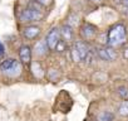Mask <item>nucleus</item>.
<instances>
[{"label":"nucleus","mask_w":128,"mask_h":121,"mask_svg":"<svg viewBox=\"0 0 128 121\" xmlns=\"http://www.w3.org/2000/svg\"><path fill=\"white\" fill-rule=\"evenodd\" d=\"M127 40V33L126 27L123 24H116L113 25L108 32V43L110 47H117L123 44Z\"/></svg>","instance_id":"obj_1"},{"label":"nucleus","mask_w":128,"mask_h":121,"mask_svg":"<svg viewBox=\"0 0 128 121\" xmlns=\"http://www.w3.org/2000/svg\"><path fill=\"white\" fill-rule=\"evenodd\" d=\"M118 95L123 98V100H128V88L122 86V87H118Z\"/></svg>","instance_id":"obj_15"},{"label":"nucleus","mask_w":128,"mask_h":121,"mask_svg":"<svg viewBox=\"0 0 128 121\" xmlns=\"http://www.w3.org/2000/svg\"><path fill=\"white\" fill-rule=\"evenodd\" d=\"M59 40H60V30L58 28H53L48 33V35L45 38V42L48 44V48L49 49H55V47L59 43Z\"/></svg>","instance_id":"obj_4"},{"label":"nucleus","mask_w":128,"mask_h":121,"mask_svg":"<svg viewBox=\"0 0 128 121\" xmlns=\"http://www.w3.org/2000/svg\"><path fill=\"white\" fill-rule=\"evenodd\" d=\"M42 4H39L36 0H33V2H30L29 3V8H32V9H35V10H39V12H42Z\"/></svg>","instance_id":"obj_19"},{"label":"nucleus","mask_w":128,"mask_h":121,"mask_svg":"<svg viewBox=\"0 0 128 121\" xmlns=\"http://www.w3.org/2000/svg\"><path fill=\"white\" fill-rule=\"evenodd\" d=\"M19 58L23 63H29L32 59V49L29 45H22L19 49Z\"/></svg>","instance_id":"obj_6"},{"label":"nucleus","mask_w":128,"mask_h":121,"mask_svg":"<svg viewBox=\"0 0 128 121\" xmlns=\"http://www.w3.org/2000/svg\"><path fill=\"white\" fill-rule=\"evenodd\" d=\"M118 111H119V113L122 116H128V101L122 102L120 106H119V108H118Z\"/></svg>","instance_id":"obj_14"},{"label":"nucleus","mask_w":128,"mask_h":121,"mask_svg":"<svg viewBox=\"0 0 128 121\" xmlns=\"http://www.w3.org/2000/svg\"><path fill=\"white\" fill-rule=\"evenodd\" d=\"M72 58H73V60L74 62H80L82 60V58H80V55H79V53H78V50L76 49V47H73L72 48Z\"/></svg>","instance_id":"obj_16"},{"label":"nucleus","mask_w":128,"mask_h":121,"mask_svg":"<svg viewBox=\"0 0 128 121\" xmlns=\"http://www.w3.org/2000/svg\"><path fill=\"white\" fill-rule=\"evenodd\" d=\"M78 23V17L77 15H74V14H72L70 17H69V20H68V25H70L72 28L76 25Z\"/></svg>","instance_id":"obj_20"},{"label":"nucleus","mask_w":128,"mask_h":121,"mask_svg":"<svg viewBox=\"0 0 128 121\" xmlns=\"http://www.w3.org/2000/svg\"><path fill=\"white\" fill-rule=\"evenodd\" d=\"M39 33H40V28L35 25H30L24 29V37L26 39H34L36 38V35H39Z\"/></svg>","instance_id":"obj_9"},{"label":"nucleus","mask_w":128,"mask_h":121,"mask_svg":"<svg viewBox=\"0 0 128 121\" xmlns=\"http://www.w3.org/2000/svg\"><path fill=\"white\" fill-rule=\"evenodd\" d=\"M66 45H67V42L64 40V39H60L59 43H58L56 47H55V50H58V52H63L64 49H66Z\"/></svg>","instance_id":"obj_17"},{"label":"nucleus","mask_w":128,"mask_h":121,"mask_svg":"<svg viewBox=\"0 0 128 121\" xmlns=\"http://www.w3.org/2000/svg\"><path fill=\"white\" fill-rule=\"evenodd\" d=\"M74 47H76V49L78 50V53H79L82 60H84V59L87 58V55L89 54V48L87 47V44H86L84 42H82V40H78V42L74 43Z\"/></svg>","instance_id":"obj_7"},{"label":"nucleus","mask_w":128,"mask_h":121,"mask_svg":"<svg viewBox=\"0 0 128 121\" xmlns=\"http://www.w3.org/2000/svg\"><path fill=\"white\" fill-rule=\"evenodd\" d=\"M60 37L66 42H70L73 39V28L68 24L63 25L62 29H60Z\"/></svg>","instance_id":"obj_8"},{"label":"nucleus","mask_w":128,"mask_h":121,"mask_svg":"<svg viewBox=\"0 0 128 121\" xmlns=\"http://www.w3.org/2000/svg\"><path fill=\"white\" fill-rule=\"evenodd\" d=\"M114 118V113L110 111H103L97 116V121H112Z\"/></svg>","instance_id":"obj_11"},{"label":"nucleus","mask_w":128,"mask_h":121,"mask_svg":"<svg viewBox=\"0 0 128 121\" xmlns=\"http://www.w3.org/2000/svg\"><path fill=\"white\" fill-rule=\"evenodd\" d=\"M119 3H122L124 7H128V0H118Z\"/></svg>","instance_id":"obj_23"},{"label":"nucleus","mask_w":128,"mask_h":121,"mask_svg":"<svg viewBox=\"0 0 128 121\" xmlns=\"http://www.w3.org/2000/svg\"><path fill=\"white\" fill-rule=\"evenodd\" d=\"M46 49H48V44L45 40H39L35 45H34V52L35 54L38 55H44L46 53Z\"/></svg>","instance_id":"obj_10"},{"label":"nucleus","mask_w":128,"mask_h":121,"mask_svg":"<svg viewBox=\"0 0 128 121\" xmlns=\"http://www.w3.org/2000/svg\"><path fill=\"white\" fill-rule=\"evenodd\" d=\"M0 70H2L4 73L12 76V77H15L20 73L22 71V65L19 60H15L13 58H8L5 60H3L0 63Z\"/></svg>","instance_id":"obj_2"},{"label":"nucleus","mask_w":128,"mask_h":121,"mask_svg":"<svg viewBox=\"0 0 128 121\" xmlns=\"http://www.w3.org/2000/svg\"><path fill=\"white\" fill-rule=\"evenodd\" d=\"M92 2H94V3H98V2H100V0H92Z\"/></svg>","instance_id":"obj_25"},{"label":"nucleus","mask_w":128,"mask_h":121,"mask_svg":"<svg viewBox=\"0 0 128 121\" xmlns=\"http://www.w3.org/2000/svg\"><path fill=\"white\" fill-rule=\"evenodd\" d=\"M36 2H38L39 4H42L43 7H46V5H49V4L52 3V0H36Z\"/></svg>","instance_id":"obj_21"},{"label":"nucleus","mask_w":128,"mask_h":121,"mask_svg":"<svg viewBox=\"0 0 128 121\" xmlns=\"http://www.w3.org/2000/svg\"><path fill=\"white\" fill-rule=\"evenodd\" d=\"M80 34H82V37L84 39H92L97 34V28L94 25L89 24V23H86L82 27V29H80Z\"/></svg>","instance_id":"obj_5"},{"label":"nucleus","mask_w":128,"mask_h":121,"mask_svg":"<svg viewBox=\"0 0 128 121\" xmlns=\"http://www.w3.org/2000/svg\"><path fill=\"white\" fill-rule=\"evenodd\" d=\"M4 53H5V50H4V45H3L2 42H0V58L4 55Z\"/></svg>","instance_id":"obj_22"},{"label":"nucleus","mask_w":128,"mask_h":121,"mask_svg":"<svg viewBox=\"0 0 128 121\" xmlns=\"http://www.w3.org/2000/svg\"><path fill=\"white\" fill-rule=\"evenodd\" d=\"M106 49H107V53H108V55H109L110 60H114V59L117 58V52H116L112 47H107Z\"/></svg>","instance_id":"obj_18"},{"label":"nucleus","mask_w":128,"mask_h":121,"mask_svg":"<svg viewBox=\"0 0 128 121\" xmlns=\"http://www.w3.org/2000/svg\"><path fill=\"white\" fill-rule=\"evenodd\" d=\"M44 17L43 12H39V10H35V9H32V8H28L22 12L20 14V20L22 22H39L42 20Z\"/></svg>","instance_id":"obj_3"},{"label":"nucleus","mask_w":128,"mask_h":121,"mask_svg":"<svg viewBox=\"0 0 128 121\" xmlns=\"http://www.w3.org/2000/svg\"><path fill=\"white\" fill-rule=\"evenodd\" d=\"M32 71H33V73H34L38 78H40V77L44 75V72H43V70H42L40 65H39V63H36V62L32 65Z\"/></svg>","instance_id":"obj_12"},{"label":"nucleus","mask_w":128,"mask_h":121,"mask_svg":"<svg viewBox=\"0 0 128 121\" xmlns=\"http://www.w3.org/2000/svg\"><path fill=\"white\" fill-rule=\"evenodd\" d=\"M97 53H98V57H99L102 60H110V58H109V55H108L106 48H99V49L97 50Z\"/></svg>","instance_id":"obj_13"},{"label":"nucleus","mask_w":128,"mask_h":121,"mask_svg":"<svg viewBox=\"0 0 128 121\" xmlns=\"http://www.w3.org/2000/svg\"><path fill=\"white\" fill-rule=\"evenodd\" d=\"M127 101H128V100H127Z\"/></svg>","instance_id":"obj_26"},{"label":"nucleus","mask_w":128,"mask_h":121,"mask_svg":"<svg viewBox=\"0 0 128 121\" xmlns=\"http://www.w3.org/2000/svg\"><path fill=\"white\" fill-rule=\"evenodd\" d=\"M123 54H124V58H127V59H128V48L124 50V53H123Z\"/></svg>","instance_id":"obj_24"}]
</instances>
